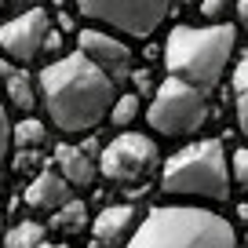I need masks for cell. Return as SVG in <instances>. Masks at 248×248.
I'll list each match as a JSON object with an SVG mask.
<instances>
[{
	"mask_svg": "<svg viewBox=\"0 0 248 248\" xmlns=\"http://www.w3.org/2000/svg\"><path fill=\"white\" fill-rule=\"evenodd\" d=\"M37 99L55 132L84 135L106 124L117 84L80 51H66L37 73Z\"/></svg>",
	"mask_w": 248,
	"mask_h": 248,
	"instance_id": "obj_1",
	"label": "cell"
},
{
	"mask_svg": "<svg viewBox=\"0 0 248 248\" xmlns=\"http://www.w3.org/2000/svg\"><path fill=\"white\" fill-rule=\"evenodd\" d=\"M233 51H237V30L230 22H179L164 37V70L168 77L212 95L230 73Z\"/></svg>",
	"mask_w": 248,
	"mask_h": 248,
	"instance_id": "obj_2",
	"label": "cell"
},
{
	"mask_svg": "<svg viewBox=\"0 0 248 248\" xmlns=\"http://www.w3.org/2000/svg\"><path fill=\"white\" fill-rule=\"evenodd\" d=\"M121 248H237V230L208 204H157Z\"/></svg>",
	"mask_w": 248,
	"mask_h": 248,
	"instance_id": "obj_3",
	"label": "cell"
},
{
	"mask_svg": "<svg viewBox=\"0 0 248 248\" xmlns=\"http://www.w3.org/2000/svg\"><path fill=\"white\" fill-rule=\"evenodd\" d=\"M157 186L164 197H194V201L223 204L230 201V154L223 139H197L190 146L161 157Z\"/></svg>",
	"mask_w": 248,
	"mask_h": 248,
	"instance_id": "obj_4",
	"label": "cell"
},
{
	"mask_svg": "<svg viewBox=\"0 0 248 248\" xmlns=\"http://www.w3.org/2000/svg\"><path fill=\"white\" fill-rule=\"evenodd\" d=\"M212 117V95L190 88L186 80L164 77L154 88V99L142 109V121L161 139H194Z\"/></svg>",
	"mask_w": 248,
	"mask_h": 248,
	"instance_id": "obj_5",
	"label": "cell"
},
{
	"mask_svg": "<svg viewBox=\"0 0 248 248\" xmlns=\"http://www.w3.org/2000/svg\"><path fill=\"white\" fill-rule=\"evenodd\" d=\"M80 18L124 40H150L168 22L175 0H73Z\"/></svg>",
	"mask_w": 248,
	"mask_h": 248,
	"instance_id": "obj_6",
	"label": "cell"
},
{
	"mask_svg": "<svg viewBox=\"0 0 248 248\" xmlns=\"http://www.w3.org/2000/svg\"><path fill=\"white\" fill-rule=\"evenodd\" d=\"M99 175L113 186H142L157 168H161V150L157 139L142 132H117L113 139L102 146V157L95 161Z\"/></svg>",
	"mask_w": 248,
	"mask_h": 248,
	"instance_id": "obj_7",
	"label": "cell"
},
{
	"mask_svg": "<svg viewBox=\"0 0 248 248\" xmlns=\"http://www.w3.org/2000/svg\"><path fill=\"white\" fill-rule=\"evenodd\" d=\"M55 30L47 8H26L15 18L0 22V59H8L11 66H33L44 55L47 33Z\"/></svg>",
	"mask_w": 248,
	"mask_h": 248,
	"instance_id": "obj_8",
	"label": "cell"
},
{
	"mask_svg": "<svg viewBox=\"0 0 248 248\" xmlns=\"http://www.w3.org/2000/svg\"><path fill=\"white\" fill-rule=\"evenodd\" d=\"M77 51L84 55L88 62H95L113 84L124 80L128 73L135 70L132 44H128L124 37H117V33L102 30V26H84V30H77Z\"/></svg>",
	"mask_w": 248,
	"mask_h": 248,
	"instance_id": "obj_9",
	"label": "cell"
},
{
	"mask_svg": "<svg viewBox=\"0 0 248 248\" xmlns=\"http://www.w3.org/2000/svg\"><path fill=\"white\" fill-rule=\"evenodd\" d=\"M70 197H73V190L66 186V179H62L55 168H47V164H44V168L30 179L22 201H26V208H30L33 216H51V212L62 208Z\"/></svg>",
	"mask_w": 248,
	"mask_h": 248,
	"instance_id": "obj_10",
	"label": "cell"
},
{
	"mask_svg": "<svg viewBox=\"0 0 248 248\" xmlns=\"http://www.w3.org/2000/svg\"><path fill=\"white\" fill-rule=\"evenodd\" d=\"M135 223H139V212L132 204H109V208H102L95 216V223L88 230H92L99 248H121L128 241V233L135 230Z\"/></svg>",
	"mask_w": 248,
	"mask_h": 248,
	"instance_id": "obj_11",
	"label": "cell"
},
{
	"mask_svg": "<svg viewBox=\"0 0 248 248\" xmlns=\"http://www.w3.org/2000/svg\"><path fill=\"white\" fill-rule=\"evenodd\" d=\"M55 171L66 179V186H70V190H84V186H92L95 179H99L95 157L88 154L84 146H70V142L55 150Z\"/></svg>",
	"mask_w": 248,
	"mask_h": 248,
	"instance_id": "obj_12",
	"label": "cell"
},
{
	"mask_svg": "<svg viewBox=\"0 0 248 248\" xmlns=\"http://www.w3.org/2000/svg\"><path fill=\"white\" fill-rule=\"evenodd\" d=\"M0 70H4V102L30 117L37 106V80L26 73V66H11L8 59H0Z\"/></svg>",
	"mask_w": 248,
	"mask_h": 248,
	"instance_id": "obj_13",
	"label": "cell"
},
{
	"mask_svg": "<svg viewBox=\"0 0 248 248\" xmlns=\"http://www.w3.org/2000/svg\"><path fill=\"white\" fill-rule=\"evenodd\" d=\"M44 226H47V230H55V233H66V237L84 233L88 226H92V219H88V204L80 201V197H70L62 208H55L51 216H47Z\"/></svg>",
	"mask_w": 248,
	"mask_h": 248,
	"instance_id": "obj_14",
	"label": "cell"
},
{
	"mask_svg": "<svg viewBox=\"0 0 248 248\" xmlns=\"http://www.w3.org/2000/svg\"><path fill=\"white\" fill-rule=\"evenodd\" d=\"M44 142H47V128L40 121L22 117L18 124H11V150H18V154H37Z\"/></svg>",
	"mask_w": 248,
	"mask_h": 248,
	"instance_id": "obj_15",
	"label": "cell"
},
{
	"mask_svg": "<svg viewBox=\"0 0 248 248\" xmlns=\"http://www.w3.org/2000/svg\"><path fill=\"white\" fill-rule=\"evenodd\" d=\"M47 241V226L37 219H22L4 233V248H40Z\"/></svg>",
	"mask_w": 248,
	"mask_h": 248,
	"instance_id": "obj_16",
	"label": "cell"
},
{
	"mask_svg": "<svg viewBox=\"0 0 248 248\" xmlns=\"http://www.w3.org/2000/svg\"><path fill=\"white\" fill-rule=\"evenodd\" d=\"M139 113H142V99L135 92H117V99H113V106H109V117L106 121L109 124H117V128H121V132H128V128H132L135 121H139Z\"/></svg>",
	"mask_w": 248,
	"mask_h": 248,
	"instance_id": "obj_17",
	"label": "cell"
},
{
	"mask_svg": "<svg viewBox=\"0 0 248 248\" xmlns=\"http://www.w3.org/2000/svg\"><path fill=\"white\" fill-rule=\"evenodd\" d=\"M11 157V117L4 109V99H0V194H4V168H8Z\"/></svg>",
	"mask_w": 248,
	"mask_h": 248,
	"instance_id": "obj_18",
	"label": "cell"
},
{
	"mask_svg": "<svg viewBox=\"0 0 248 248\" xmlns=\"http://www.w3.org/2000/svg\"><path fill=\"white\" fill-rule=\"evenodd\" d=\"M230 186L248 194V150H233L230 154Z\"/></svg>",
	"mask_w": 248,
	"mask_h": 248,
	"instance_id": "obj_19",
	"label": "cell"
},
{
	"mask_svg": "<svg viewBox=\"0 0 248 248\" xmlns=\"http://www.w3.org/2000/svg\"><path fill=\"white\" fill-rule=\"evenodd\" d=\"M230 11H233V0H197V15L204 22H223Z\"/></svg>",
	"mask_w": 248,
	"mask_h": 248,
	"instance_id": "obj_20",
	"label": "cell"
},
{
	"mask_svg": "<svg viewBox=\"0 0 248 248\" xmlns=\"http://www.w3.org/2000/svg\"><path fill=\"white\" fill-rule=\"evenodd\" d=\"M230 84H233V95L248 92V55H241L237 66H230Z\"/></svg>",
	"mask_w": 248,
	"mask_h": 248,
	"instance_id": "obj_21",
	"label": "cell"
},
{
	"mask_svg": "<svg viewBox=\"0 0 248 248\" xmlns=\"http://www.w3.org/2000/svg\"><path fill=\"white\" fill-rule=\"evenodd\" d=\"M233 113H237L241 135H248V92H237V95H233Z\"/></svg>",
	"mask_w": 248,
	"mask_h": 248,
	"instance_id": "obj_22",
	"label": "cell"
},
{
	"mask_svg": "<svg viewBox=\"0 0 248 248\" xmlns=\"http://www.w3.org/2000/svg\"><path fill=\"white\" fill-rule=\"evenodd\" d=\"M233 11H237V26L233 30H241L248 37V0H233Z\"/></svg>",
	"mask_w": 248,
	"mask_h": 248,
	"instance_id": "obj_23",
	"label": "cell"
},
{
	"mask_svg": "<svg viewBox=\"0 0 248 248\" xmlns=\"http://www.w3.org/2000/svg\"><path fill=\"white\" fill-rule=\"evenodd\" d=\"M8 4H15V8H44V0H8Z\"/></svg>",
	"mask_w": 248,
	"mask_h": 248,
	"instance_id": "obj_24",
	"label": "cell"
},
{
	"mask_svg": "<svg viewBox=\"0 0 248 248\" xmlns=\"http://www.w3.org/2000/svg\"><path fill=\"white\" fill-rule=\"evenodd\" d=\"M40 248H73V245H66V241H51V237H47Z\"/></svg>",
	"mask_w": 248,
	"mask_h": 248,
	"instance_id": "obj_25",
	"label": "cell"
},
{
	"mask_svg": "<svg viewBox=\"0 0 248 248\" xmlns=\"http://www.w3.org/2000/svg\"><path fill=\"white\" fill-rule=\"evenodd\" d=\"M183 4H186V8H197V0H183Z\"/></svg>",
	"mask_w": 248,
	"mask_h": 248,
	"instance_id": "obj_26",
	"label": "cell"
},
{
	"mask_svg": "<svg viewBox=\"0 0 248 248\" xmlns=\"http://www.w3.org/2000/svg\"><path fill=\"white\" fill-rule=\"evenodd\" d=\"M4 8H8V0H0V15H4Z\"/></svg>",
	"mask_w": 248,
	"mask_h": 248,
	"instance_id": "obj_27",
	"label": "cell"
}]
</instances>
